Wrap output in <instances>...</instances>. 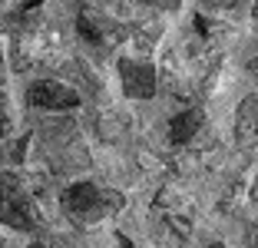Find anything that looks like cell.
Returning a JSON list of instances; mask_svg holds the SVG:
<instances>
[{"instance_id": "cell-1", "label": "cell", "mask_w": 258, "mask_h": 248, "mask_svg": "<svg viewBox=\"0 0 258 248\" xmlns=\"http://www.w3.org/2000/svg\"><path fill=\"white\" fill-rule=\"evenodd\" d=\"M63 212L73 218L76 225H93V222H103V218L116 215L122 209V196L113 189L99 185V182H73V185L63 192Z\"/></svg>"}, {"instance_id": "cell-2", "label": "cell", "mask_w": 258, "mask_h": 248, "mask_svg": "<svg viewBox=\"0 0 258 248\" xmlns=\"http://www.w3.org/2000/svg\"><path fill=\"white\" fill-rule=\"evenodd\" d=\"M0 225L14 232H37L40 225L37 202L27 192L23 179L14 172H0Z\"/></svg>"}, {"instance_id": "cell-3", "label": "cell", "mask_w": 258, "mask_h": 248, "mask_svg": "<svg viewBox=\"0 0 258 248\" xmlns=\"http://www.w3.org/2000/svg\"><path fill=\"white\" fill-rule=\"evenodd\" d=\"M27 103L33 109H46V113H63V109H76L80 103V93L73 86L60 80H37L30 83V90H27Z\"/></svg>"}, {"instance_id": "cell-4", "label": "cell", "mask_w": 258, "mask_h": 248, "mask_svg": "<svg viewBox=\"0 0 258 248\" xmlns=\"http://www.w3.org/2000/svg\"><path fill=\"white\" fill-rule=\"evenodd\" d=\"M119 83L129 99H149L156 93V67L149 60H139V56H122Z\"/></svg>"}, {"instance_id": "cell-5", "label": "cell", "mask_w": 258, "mask_h": 248, "mask_svg": "<svg viewBox=\"0 0 258 248\" xmlns=\"http://www.w3.org/2000/svg\"><path fill=\"white\" fill-rule=\"evenodd\" d=\"M235 139H238V146H255L258 143V93H248V96L238 103V109H235Z\"/></svg>"}, {"instance_id": "cell-6", "label": "cell", "mask_w": 258, "mask_h": 248, "mask_svg": "<svg viewBox=\"0 0 258 248\" xmlns=\"http://www.w3.org/2000/svg\"><path fill=\"white\" fill-rule=\"evenodd\" d=\"M202 122H205L202 109H185V113H179V116L172 119V129H169L172 143H189L192 136L202 129Z\"/></svg>"}, {"instance_id": "cell-7", "label": "cell", "mask_w": 258, "mask_h": 248, "mask_svg": "<svg viewBox=\"0 0 258 248\" xmlns=\"http://www.w3.org/2000/svg\"><path fill=\"white\" fill-rule=\"evenodd\" d=\"M143 7H152V10H162V14H172V10L182 7V0H139Z\"/></svg>"}, {"instance_id": "cell-8", "label": "cell", "mask_w": 258, "mask_h": 248, "mask_svg": "<svg viewBox=\"0 0 258 248\" xmlns=\"http://www.w3.org/2000/svg\"><path fill=\"white\" fill-rule=\"evenodd\" d=\"M7 106H4V93H0V139H4V133H7Z\"/></svg>"}, {"instance_id": "cell-9", "label": "cell", "mask_w": 258, "mask_h": 248, "mask_svg": "<svg viewBox=\"0 0 258 248\" xmlns=\"http://www.w3.org/2000/svg\"><path fill=\"white\" fill-rule=\"evenodd\" d=\"M199 4H205V7H232L235 0H199Z\"/></svg>"}, {"instance_id": "cell-10", "label": "cell", "mask_w": 258, "mask_h": 248, "mask_svg": "<svg viewBox=\"0 0 258 248\" xmlns=\"http://www.w3.org/2000/svg\"><path fill=\"white\" fill-rule=\"evenodd\" d=\"M43 248H73V241H67V238H50V245H43Z\"/></svg>"}, {"instance_id": "cell-11", "label": "cell", "mask_w": 258, "mask_h": 248, "mask_svg": "<svg viewBox=\"0 0 258 248\" xmlns=\"http://www.w3.org/2000/svg\"><path fill=\"white\" fill-rule=\"evenodd\" d=\"M251 73H255V76H258V60H251Z\"/></svg>"}, {"instance_id": "cell-12", "label": "cell", "mask_w": 258, "mask_h": 248, "mask_svg": "<svg viewBox=\"0 0 258 248\" xmlns=\"http://www.w3.org/2000/svg\"><path fill=\"white\" fill-rule=\"evenodd\" d=\"M122 248H133V241H126V238H122Z\"/></svg>"}, {"instance_id": "cell-13", "label": "cell", "mask_w": 258, "mask_h": 248, "mask_svg": "<svg viewBox=\"0 0 258 248\" xmlns=\"http://www.w3.org/2000/svg\"><path fill=\"white\" fill-rule=\"evenodd\" d=\"M0 248H4V241H0Z\"/></svg>"}, {"instance_id": "cell-14", "label": "cell", "mask_w": 258, "mask_h": 248, "mask_svg": "<svg viewBox=\"0 0 258 248\" xmlns=\"http://www.w3.org/2000/svg\"><path fill=\"white\" fill-rule=\"evenodd\" d=\"M255 196H258V189H255Z\"/></svg>"}]
</instances>
